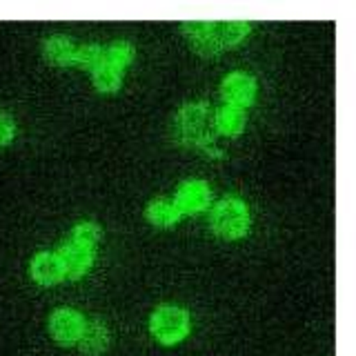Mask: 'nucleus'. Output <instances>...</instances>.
<instances>
[{"mask_svg":"<svg viewBox=\"0 0 356 356\" xmlns=\"http://www.w3.org/2000/svg\"><path fill=\"white\" fill-rule=\"evenodd\" d=\"M58 259L63 265V274L78 278L92 267L94 254H92V248H85V245H81V243H67L60 250Z\"/></svg>","mask_w":356,"mask_h":356,"instance_id":"39448f33","label":"nucleus"},{"mask_svg":"<svg viewBox=\"0 0 356 356\" xmlns=\"http://www.w3.org/2000/svg\"><path fill=\"white\" fill-rule=\"evenodd\" d=\"M245 125V118H243V111L234 105L227 107H220L218 114H216V129L227 134V136H236V134L243 129Z\"/></svg>","mask_w":356,"mask_h":356,"instance_id":"ddd939ff","label":"nucleus"},{"mask_svg":"<svg viewBox=\"0 0 356 356\" xmlns=\"http://www.w3.org/2000/svg\"><path fill=\"white\" fill-rule=\"evenodd\" d=\"M189 330L187 314L178 307H161L152 316V332L154 337L165 345H172L185 339Z\"/></svg>","mask_w":356,"mask_h":356,"instance_id":"7ed1b4c3","label":"nucleus"},{"mask_svg":"<svg viewBox=\"0 0 356 356\" xmlns=\"http://www.w3.org/2000/svg\"><path fill=\"white\" fill-rule=\"evenodd\" d=\"M256 92L254 78L248 74H232L222 83V96H225L232 105H250Z\"/></svg>","mask_w":356,"mask_h":356,"instance_id":"0eeeda50","label":"nucleus"},{"mask_svg":"<svg viewBox=\"0 0 356 356\" xmlns=\"http://www.w3.org/2000/svg\"><path fill=\"white\" fill-rule=\"evenodd\" d=\"M185 31L187 36L194 40V47L205 54V56H211L218 51V40L214 36V25L211 22H185Z\"/></svg>","mask_w":356,"mask_h":356,"instance_id":"9d476101","label":"nucleus"},{"mask_svg":"<svg viewBox=\"0 0 356 356\" xmlns=\"http://www.w3.org/2000/svg\"><path fill=\"white\" fill-rule=\"evenodd\" d=\"M178 216H181V209H178L176 203H172V200L159 198V200H152V203L147 205V218L159 227L174 225V222L178 220Z\"/></svg>","mask_w":356,"mask_h":356,"instance_id":"9b49d317","label":"nucleus"},{"mask_svg":"<svg viewBox=\"0 0 356 356\" xmlns=\"http://www.w3.org/2000/svg\"><path fill=\"white\" fill-rule=\"evenodd\" d=\"M94 83H96V87L100 89V92H114V89L120 85V70L103 63L100 67H96Z\"/></svg>","mask_w":356,"mask_h":356,"instance_id":"2eb2a0df","label":"nucleus"},{"mask_svg":"<svg viewBox=\"0 0 356 356\" xmlns=\"http://www.w3.org/2000/svg\"><path fill=\"white\" fill-rule=\"evenodd\" d=\"M98 236H100V229H98V225H94V222H81V225L74 227L76 243L85 245V248H92V245L98 241Z\"/></svg>","mask_w":356,"mask_h":356,"instance_id":"f3484780","label":"nucleus"},{"mask_svg":"<svg viewBox=\"0 0 356 356\" xmlns=\"http://www.w3.org/2000/svg\"><path fill=\"white\" fill-rule=\"evenodd\" d=\"M44 58L54 65H70L76 60V47L67 38L54 36L44 42Z\"/></svg>","mask_w":356,"mask_h":356,"instance_id":"f8f14e48","label":"nucleus"},{"mask_svg":"<svg viewBox=\"0 0 356 356\" xmlns=\"http://www.w3.org/2000/svg\"><path fill=\"white\" fill-rule=\"evenodd\" d=\"M78 343H81V350L89 356H98L100 352H105V348L109 345V332L103 323L92 321L83 325L81 337H78Z\"/></svg>","mask_w":356,"mask_h":356,"instance_id":"1a4fd4ad","label":"nucleus"},{"mask_svg":"<svg viewBox=\"0 0 356 356\" xmlns=\"http://www.w3.org/2000/svg\"><path fill=\"white\" fill-rule=\"evenodd\" d=\"M49 332L58 343L72 345L83 332V318L74 309H56L49 316Z\"/></svg>","mask_w":356,"mask_h":356,"instance_id":"20e7f679","label":"nucleus"},{"mask_svg":"<svg viewBox=\"0 0 356 356\" xmlns=\"http://www.w3.org/2000/svg\"><path fill=\"white\" fill-rule=\"evenodd\" d=\"M209 203V187L203 181H189L181 185L176 196V207L181 211H200Z\"/></svg>","mask_w":356,"mask_h":356,"instance_id":"423d86ee","label":"nucleus"},{"mask_svg":"<svg viewBox=\"0 0 356 356\" xmlns=\"http://www.w3.org/2000/svg\"><path fill=\"white\" fill-rule=\"evenodd\" d=\"M76 60L83 67H100L103 65V51H100L96 44H87V47L76 49Z\"/></svg>","mask_w":356,"mask_h":356,"instance_id":"a211bd4d","label":"nucleus"},{"mask_svg":"<svg viewBox=\"0 0 356 356\" xmlns=\"http://www.w3.org/2000/svg\"><path fill=\"white\" fill-rule=\"evenodd\" d=\"M211 225L225 238H238L250 225V214L238 198H222L211 211Z\"/></svg>","mask_w":356,"mask_h":356,"instance_id":"f03ea898","label":"nucleus"},{"mask_svg":"<svg viewBox=\"0 0 356 356\" xmlns=\"http://www.w3.org/2000/svg\"><path fill=\"white\" fill-rule=\"evenodd\" d=\"M11 136H14V120L0 111V147L7 145L11 140Z\"/></svg>","mask_w":356,"mask_h":356,"instance_id":"6ab92c4d","label":"nucleus"},{"mask_svg":"<svg viewBox=\"0 0 356 356\" xmlns=\"http://www.w3.org/2000/svg\"><path fill=\"white\" fill-rule=\"evenodd\" d=\"M176 131L185 143L203 145L216 134V116L207 105H187L176 114Z\"/></svg>","mask_w":356,"mask_h":356,"instance_id":"f257e3e1","label":"nucleus"},{"mask_svg":"<svg viewBox=\"0 0 356 356\" xmlns=\"http://www.w3.org/2000/svg\"><path fill=\"white\" fill-rule=\"evenodd\" d=\"M131 47L127 42H116V44H111L109 51H107V65L111 67H116V70H120V67H125L131 63Z\"/></svg>","mask_w":356,"mask_h":356,"instance_id":"dca6fc26","label":"nucleus"},{"mask_svg":"<svg viewBox=\"0 0 356 356\" xmlns=\"http://www.w3.org/2000/svg\"><path fill=\"white\" fill-rule=\"evenodd\" d=\"M248 31H250V25L243 20L218 22V25H214V36H216L218 44H236Z\"/></svg>","mask_w":356,"mask_h":356,"instance_id":"4468645a","label":"nucleus"},{"mask_svg":"<svg viewBox=\"0 0 356 356\" xmlns=\"http://www.w3.org/2000/svg\"><path fill=\"white\" fill-rule=\"evenodd\" d=\"M31 276L33 281L40 283V285H54L58 283L60 278L65 276L63 274V265H60V259L56 254H38L36 259L31 261Z\"/></svg>","mask_w":356,"mask_h":356,"instance_id":"6e6552de","label":"nucleus"}]
</instances>
